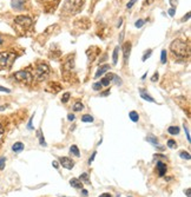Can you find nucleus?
<instances>
[{
	"instance_id": "obj_51",
	"label": "nucleus",
	"mask_w": 191,
	"mask_h": 197,
	"mask_svg": "<svg viewBox=\"0 0 191 197\" xmlns=\"http://www.w3.org/2000/svg\"><path fill=\"white\" fill-rule=\"evenodd\" d=\"M123 38H124V31L122 32V33H121V42L123 40Z\"/></svg>"
},
{
	"instance_id": "obj_28",
	"label": "nucleus",
	"mask_w": 191,
	"mask_h": 197,
	"mask_svg": "<svg viewBox=\"0 0 191 197\" xmlns=\"http://www.w3.org/2000/svg\"><path fill=\"white\" fill-rule=\"evenodd\" d=\"M168 146L170 149H174V148H177V143L174 141V139H169L168 141Z\"/></svg>"
},
{
	"instance_id": "obj_7",
	"label": "nucleus",
	"mask_w": 191,
	"mask_h": 197,
	"mask_svg": "<svg viewBox=\"0 0 191 197\" xmlns=\"http://www.w3.org/2000/svg\"><path fill=\"white\" fill-rule=\"evenodd\" d=\"M131 47H132V45H131V42H125L123 45V55H124V63H125V64H127V61H129Z\"/></svg>"
},
{
	"instance_id": "obj_33",
	"label": "nucleus",
	"mask_w": 191,
	"mask_h": 197,
	"mask_svg": "<svg viewBox=\"0 0 191 197\" xmlns=\"http://www.w3.org/2000/svg\"><path fill=\"white\" fill-rule=\"evenodd\" d=\"M33 117H34V114H32V117L30 118V120H28V124H27V129L28 130H33V125H32V120H33Z\"/></svg>"
},
{
	"instance_id": "obj_4",
	"label": "nucleus",
	"mask_w": 191,
	"mask_h": 197,
	"mask_svg": "<svg viewBox=\"0 0 191 197\" xmlns=\"http://www.w3.org/2000/svg\"><path fill=\"white\" fill-rule=\"evenodd\" d=\"M14 23L23 28H28L32 25V19L27 15H19L14 19Z\"/></svg>"
},
{
	"instance_id": "obj_46",
	"label": "nucleus",
	"mask_w": 191,
	"mask_h": 197,
	"mask_svg": "<svg viewBox=\"0 0 191 197\" xmlns=\"http://www.w3.org/2000/svg\"><path fill=\"white\" fill-rule=\"evenodd\" d=\"M99 197H111V195L110 194H108V192H104V194H102Z\"/></svg>"
},
{
	"instance_id": "obj_52",
	"label": "nucleus",
	"mask_w": 191,
	"mask_h": 197,
	"mask_svg": "<svg viewBox=\"0 0 191 197\" xmlns=\"http://www.w3.org/2000/svg\"><path fill=\"white\" fill-rule=\"evenodd\" d=\"M5 108H6V106H0V111H2V110H5Z\"/></svg>"
},
{
	"instance_id": "obj_17",
	"label": "nucleus",
	"mask_w": 191,
	"mask_h": 197,
	"mask_svg": "<svg viewBox=\"0 0 191 197\" xmlns=\"http://www.w3.org/2000/svg\"><path fill=\"white\" fill-rule=\"evenodd\" d=\"M37 136H38V139H39V143H40L41 146H46V142L44 139V136H42L41 130H38V131H37Z\"/></svg>"
},
{
	"instance_id": "obj_40",
	"label": "nucleus",
	"mask_w": 191,
	"mask_h": 197,
	"mask_svg": "<svg viewBox=\"0 0 191 197\" xmlns=\"http://www.w3.org/2000/svg\"><path fill=\"white\" fill-rule=\"evenodd\" d=\"M96 155H97V151H95V152H93V154H92V156H91V157H90V159H89V164H90V165H91V163H92V162H93V161H95V157H96Z\"/></svg>"
},
{
	"instance_id": "obj_22",
	"label": "nucleus",
	"mask_w": 191,
	"mask_h": 197,
	"mask_svg": "<svg viewBox=\"0 0 191 197\" xmlns=\"http://www.w3.org/2000/svg\"><path fill=\"white\" fill-rule=\"evenodd\" d=\"M146 141L150 142L151 144H153V145H156V146H157V144H158V138L155 137V136H152V135H149V136H148Z\"/></svg>"
},
{
	"instance_id": "obj_35",
	"label": "nucleus",
	"mask_w": 191,
	"mask_h": 197,
	"mask_svg": "<svg viewBox=\"0 0 191 197\" xmlns=\"http://www.w3.org/2000/svg\"><path fill=\"white\" fill-rule=\"evenodd\" d=\"M136 2H137V0H130V1L127 2L126 7H127V8H131V7H132V6H133V5L136 4Z\"/></svg>"
},
{
	"instance_id": "obj_2",
	"label": "nucleus",
	"mask_w": 191,
	"mask_h": 197,
	"mask_svg": "<svg viewBox=\"0 0 191 197\" xmlns=\"http://www.w3.org/2000/svg\"><path fill=\"white\" fill-rule=\"evenodd\" d=\"M15 59V56L10 52H0V66L1 67H10Z\"/></svg>"
},
{
	"instance_id": "obj_30",
	"label": "nucleus",
	"mask_w": 191,
	"mask_h": 197,
	"mask_svg": "<svg viewBox=\"0 0 191 197\" xmlns=\"http://www.w3.org/2000/svg\"><path fill=\"white\" fill-rule=\"evenodd\" d=\"M92 87H93V90H95V91H99V90H102V87H103V86H102L100 82H99V83H95V84L92 85Z\"/></svg>"
},
{
	"instance_id": "obj_49",
	"label": "nucleus",
	"mask_w": 191,
	"mask_h": 197,
	"mask_svg": "<svg viewBox=\"0 0 191 197\" xmlns=\"http://www.w3.org/2000/svg\"><path fill=\"white\" fill-rule=\"evenodd\" d=\"M185 192H186V196L190 197V189H186V191H185Z\"/></svg>"
},
{
	"instance_id": "obj_31",
	"label": "nucleus",
	"mask_w": 191,
	"mask_h": 197,
	"mask_svg": "<svg viewBox=\"0 0 191 197\" xmlns=\"http://www.w3.org/2000/svg\"><path fill=\"white\" fill-rule=\"evenodd\" d=\"M184 131H185V135H186V139L190 143V132H189V129H188V127L185 124H184Z\"/></svg>"
},
{
	"instance_id": "obj_1",
	"label": "nucleus",
	"mask_w": 191,
	"mask_h": 197,
	"mask_svg": "<svg viewBox=\"0 0 191 197\" xmlns=\"http://www.w3.org/2000/svg\"><path fill=\"white\" fill-rule=\"evenodd\" d=\"M170 50L174 53V56H176L177 58H184L188 53V47L186 44L180 40V39H175L170 45Z\"/></svg>"
},
{
	"instance_id": "obj_47",
	"label": "nucleus",
	"mask_w": 191,
	"mask_h": 197,
	"mask_svg": "<svg viewBox=\"0 0 191 197\" xmlns=\"http://www.w3.org/2000/svg\"><path fill=\"white\" fill-rule=\"evenodd\" d=\"M108 95H110V90H108V91H105V92L102 93V96H108Z\"/></svg>"
},
{
	"instance_id": "obj_14",
	"label": "nucleus",
	"mask_w": 191,
	"mask_h": 197,
	"mask_svg": "<svg viewBox=\"0 0 191 197\" xmlns=\"http://www.w3.org/2000/svg\"><path fill=\"white\" fill-rule=\"evenodd\" d=\"M12 150H13L15 154L23 151V150H24V144H23L21 142H17V143H14L13 145H12Z\"/></svg>"
},
{
	"instance_id": "obj_53",
	"label": "nucleus",
	"mask_w": 191,
	"mask_h": 197,
	"mask_svg": "<svg viewBox=\"0 0 191 197\" xmlns=\"http://www.w3.org/2000/svg\"><path fill=\"white\" fill-rule=\"evenodd\" d=\"M1 42H2V40H1V38H0V44H1Z\"/></svg>"
},
{
	"instance_id": "obj_45",
	"label": "nucleus",
	"mask_w": 191,
	"mask_h": 197,
	"mask_svg": "<svg viewBox=\"0 0 191 197\" xmlns=\"http://www.w3.org/2000/svg\"><path fill=\"white\" fill-rule=\"evenodd\" d=\"M82 192H83V196H87L89 195V192H87V190H85V189H82Z\"/></svg>"
},
{
	"instance_id": "obj_5",
	"label": "nucleus",
	"mask_w": 191,
	"mask_h": 197,
	"mask_svg": "<svg viewBox=\"0 0 191 197\" xmlns=\"http://www.w3.org/2000/svg\"><path fill=\"white\" fill-rule=\"evenodd\" d=\"M36 73H37V77H38L39 80L45 79L50 74V67H49V65L47 64H39L37 66V72Z\"/></svg>"
},
{
	"instance_id": "obj_27",
	"label": "nucleus",
	"mask_w": 191,
	"mask_h": 197,
	"mask_svg": "<svg viewBox=\"0 0 191 197\" xmlns=\"http://www.w3.org/2000/svg\"><path fill=\"white\" fill-rule=\"evenodd\" d=\"M151 55H152V50L150 48V50H148V51L144 53V56H143V58H142V60H143V61H146V59L150 58Z\"/></svg>"
},
{
	"instance_id": "obj_44",
	"label": "nucleus",
	"mask_w": 191,
	"mask_h": 197,
	"mask_svg": "<svg viewBox=\"0 0 191 197\" xmlns=\"http://www.w3.org/2000/svg\"><path fill=\"white\" fill-rule=\"evenodd\" d=\"M122 23H123V18H121V19H119V21H118V24H117V27H121V26L123 25Z\"/></svg>"
},
{
	"instance_id": "obj_12",
	"label": "nucleus",
	"mask_w": 191,
	"mask_h": 197,
	"mask_svg": "<svg viewBox=\"0 0 191 197\" xmlns=\"http://www.w3.org/2000/svg\"><path fill=\"white\" fill-rule=\"evenodd\" d=\"M113 76H114V74L109 73V74H106V77L102 78V79H100V84H102V86H109L110 83H111V80L113 79Z\"/></svg>"
},
{
	"instance_id": "obj_21",
	"label": "nucleus",
	"mask_w": 191,
	"mask_h": 197,
	"mask_svg": "<svg viewBox=\"0 0 191 197\" xmlns=\"http://www.w3.org/2000/svg\"><path fill=\"white\" fill-rule=\"evenodd\" d=\"M168 132H169L170 135H178V133H179V127H168Z\"/></svg>"
},
{
	"instance_id": "obj_39",
	"label": "nucleus",
	"mask_w": 191,
	"mask_h": 197,
	"mask_svg": "<svg viewBox=\"0 0 191 197\" xmlns=\"http://www.w3.org/2000/svg\"><path fill=\"white\" fill-rule=\"evenodd\" d=\"M113 79L116 80V84H117V85L122 84V79H121L119 77H117V76H113Z\"/></svg>"
},
{
	"instance_id": "obj_8",
	"label": "nucleus",
	"mask_w": 191,
	"mask_h": 197,
	"mask_svg": "<svg viewBox=\"0 0 191 197\" xmlns=\"http://www.w3.org/2000/svg\"><path fill=\"white\" fill-rule=\"evenodd\" d=\"M25 2H26V0H12L11 5H12V7L14 10L21 11V10L25 8Z\"/></svg>"
},
{
	"instance_id": "obj_54",
	"label": "nucleus",
	"mask_w": 191,
	"mask_h": 197,
	"mask_svg": "<svg viewBox=\"0 0 191 197\" xmlns=\"http://www.w3.org/2000/svg\"><path fill=\"white\" fill-rule=\"evenodd\" d=\"M127 197H132V196H127Z\"/></svg>"
},
{
	"instance_id": "obj_25",
	"label": "nucleus",
	"mask_w": 191,
	"mask_h": 197,
	"mask_svg": "<svg viewBox=\"0 0 191 197\" xmlns=\"http://www.w3.org/2000/svg\"><path fill=\"white\" fill-rule=\"evenodd\" d=\"M144 24H145V20H143V19H138L136 23H135V26L137 28H140L144 26Z\"/></svg>"
},
{
	"instance_id": "obj_29",
	"label": "nucleus",
	"mask_w": 191,
	"mask_h": 197,
	"mask_svg": "<svg viewBox=\"0 0 191 197\" xmlns=\"http://www.w3.org/2000/svg\"><path fill=\"white\" fill-rule=\"evenodd\" d=\"M70 97H71V95H70L68 92L64 93V95H63V97H61V102H63V103H67L68 100H70Z\"/></svg>"
},
{
	"instance_id": "obj_41",
	"label": "nucleus",
	"mask_w": 191,
	"mask_h": 197,
	"mask_svg": "<svg viewBox=\"0 0 191 197\" xmlns=\"http://www.w3.org/2000/svg\"><path fill=\"white\" fill-rule=\"evenodd\" d=\"M168 13H169V15H170V17H174V15H175V13H176V8H170V10L168 11Z\"/></svg>"
},
{
	"instance_id": "obj_42",
	"label": "nucleus",
	"mask_w": 191,
	"mask_h": 197,
	"mask_svg": "<svg viewBox=\"0 0 191 197\" xmlns=\"http://www.w3.org/2000/svg\"><path fill=\"white\" fill-rule=\"evenodd\" d=\"M52 165H53L55 169H58V168H59V163H58L57 161H53V162H52Z\"/></svg>"
},
{
	"instance_id": "obj_23",
	"label": "nucleus",
	"mask_w": 191,
	"mask_h": 197,
	"mask_svg": "<svg viewBox=\"0 0 191 197\" xmlns=\"http://www.w3.org/2000/svg\"><path fill=\"white\" fill-rule=\"evenodd\" d=\"M82 182H85V183H90V180H89V174H86V172H84L82 176H80V178H79Z\"/></svg>"
},
{
	"instance_id": "obj_10",
	"label": "nucleus",
	"mask_w": 191,
	"mask_h": 197,
	"mask_svg": "<svg viewBox=\"0 0 191 197\" xmlns=\"http://www.w3.org/2000/svg\"><path fill=\"white\" fill-rule=\"evenodd\" d=\"M109 70H110V65H108V64H104V65H102V66L98 69V71L96 72L95 78H99L100 76H103L104 73H106V72H108Z\"/></svg>"
},
{
	"instance_id": "obj_48",
	"label": "nucleus",
	"mask_w": 191,
	"mask_h": 197,
	"mask_svg": "<svg viewBox=\"0 0 191 197\" xmlns=\"http://www.w3.org/2000/svg\"><path fill=\"white\" fill-rule=\"evenodd\" d=\"M2 133H4V129H2V125L0 124V136H1Z\"/></svg>"
},
{
	"instance_id": "obj_26",
	"label": "nucleus",
	"mask_w": 191,
	"mask_h": 197,
	"mask_svg": "<svg viewBox=\"0 0 191 197\" xmlns=\"http://www.w3.org/2000/svg\"><path fill=\"white\" fill-rule=\"evenodd\" d=\"M179 156H180V158H183V159H190V154L189 152H185V151H180L179 152Z\"/></svg>"
},
{
	"instance_id": "obj_3",
	"label": "nucleus",
	"mask_w": 191,
	"mask_h": 197,
	"mask_svg": "<svg viewBox=\"0 0 191 197\" xmlns=\"http://www.w3.org/2000/svg\"><path fill=\"white\" fill-rule=\"evenodd\" d=\"M14 78L19 82H23V83H26V84H30L32 80H33V77L32 74L30 73V71L26 70H21V71H18L14 73Z\"/></svg>"
},
{
	"instance_id": "obj_34",
	"label": "nucleus",
	"mask_w": 191,
	"mask_h": 197,
	"mask_svg": "<svg viewBox=\"0 0 191 197\" xmlns=\"http://www.w3.org/2000/svg\"><path fill=\"white\" fill-rule=\"evenodd\" d=\"M0 92H5V93H11V90L7 89V87H4L0 85Z\"/></svg>"
},
{
	"instance_id": "obj_50",
	"label": "nucleus",
	"mask_w": 191,
	"mask_h": 197,
	"mask_svg": "<svg viewBox=\"0 0 191 197\" xmlns=\"http://www.w3.org/2000/svg\"><path fill=\"white\" fill-rule=\"evenodd\" d=\"M153 0H145V5H149V4H151Z\"/></svg>"
},
{
	"instance_id": "obj_18",
	"label": "nucleus",
	"mask_w": 191,
	"mask_h": 197,
	"mask_svg": "<svg viewBox=\"0 0 191 197\" xmlns=\"http://www.w3.org/2000/svg\"><path fill=\"white\" fill-rule=\"evenodd\" d=\"M129 117H130V119L132 120V122H138L139 120V114H138V112H136V111H131V112L129 113Z\"/></svg>"
},
{
	"instance_id": "obj_15",
	"label": "nucleus",
	"mask_w": 191,
	"mask_h": 197,
	"mask_svg": "<svg viewBox=\"0 0 191 197\" xmlns=\"http://www.w3.org/2000/svg\"><path fill=\"white\" fill-rule=\"evenodd\" d=\"M118 51H119V46H116L113 50V55H112V60H113L114 65L118 63Z\"/></svg>"
},
{
	"instance_id": "obj_43",
	"label": "nucleus",
	"mask_w": 191,
	"mask_h": 197,
	"mask_svg": "<svg viewBox=\"0 0 191 197\" xmlns=\"http://www.w3.org/2000/svg\"><path fill=\"white\" fill-rule=\"evenodd\" d=\"M67 119L68 120H74V114H71V113H70L67 116Z\"/></svg>"
},
{
	"instance_id": "obj_20",
	"label": "nucleus",
	"mask_w": 191,
	"mask_h": 197,
	"mask_svg": "<svg viewBox=\"0 0 191 197\" xmlns=\"http://www.w3.org/2000/svg\"><path fill=\"white\" fill-rule=\"evenodd\" d=\"M83 109H84V105H83L80 102H77V103H74V105H73V111H74V112L82 111Z\"/></svg>"
},
{
	"instance_id": "obj_9",
	"label": "nucleus",
	"mask_w": 191,
	"mask_h": 197,
	"mask_svg": "<svg viewBox=\"0 0 191 197\" xmlns=\"http://www.w3.org/2000/svg\"><path fill=\"white\" fill-rule=\"evenodd\" d=\"M157 170H158V176H159V177H164L165 174H166L168 167H166L165 163L161 162V161H158V162H157Z\"/></svg>"
},
{
	"instance_id": "obj_38",
	"label": "nucleus",
	"mask_w": 191,
	"mask_h": 197,
	"mask_svg": "<svg viewBox=\"0 0 191 197\" xmlns=\"http://www.w3.org/2000/svg\"><path fill=\"white\" fill-rule=\"evenodd\" d=\"M189 19H190V13H186V15H184V17L180 19V21L184 23V21H186V20H189Z\"/></svg>"
},
{
	"instance_id": "obj_24",
	"label": "nucleus",
	"mask_w": 191,
	"mask_h": 197,
	"mask_svg": "<svg viewBox=\"0 0 191 197\" xmlns=\"http://www.w3.org/2000/svg\"><path fill=\"white\" fill-rule=\"evenodd\" d=\"M166 59H168L166 50H163L162 53H161V61H162V64H165V63H166Z\"/></svg>"
},
{
	"instance_id": "obj_19",
	"label": "nucleus",
	"mask_w": 191,
	"mask_h": 197,
	"mask_svg": "<svg viewBox=\"0 0 191 197\" xmlns=\"http://www.w3.org/2000/svg\"><path fill=\"white\" fill-rule=\"evenodd\" d=\"M93 120H95V118L91 114H84L82 117V122L84 123H92Z\"/></svg>"
},
{
	"instance_id": "obj_37",
	"label": "nucleus",
	"mask_w": 191,
	"mask_h": 197,
	"mask_svg": "<svg viewBox=\"0 0 191 197\" xmlns=\"http://www.w3.org/2000/svg\"><path fill=\"white\" fill-rule=\"evenodd\" d=\"M158 77H159V74L156 72V73H155V74L151 77V82H157V80H158Z\"/></svg>"
},
{
	"instance_id": "obj_16",
	"label": "nucleus",
	"mask_w": 191,
	"mask_h": 197,
	"mask_svg": "<svg viewBox=\"0 0 191 197\" xmlns=\"http://www.w3.org/2000/svg\"><path fill=\"white\" fill-rule=\"evenodd\" d=\"M70 152H71L73 156H76V157H79V155H80L79 149H78V146H77V145H72V146L70 148Z\"/></svg>"
},
{
	"instance_id": "obj_6",
	"label": "nucleus",
	"mask_w": 191,
	"mask_h": 197,
	"mask_svg": "<svg viewBox=\"0 0 191 197\" xmlns=\"http://www.w3.org/2000/svg\"><path fill=\"white\" fill-rule=\"evenodd\" d=\"M59 163L65 168V169H72L74 165V162L72 159H70L68 157H60L59 158Z\"/></svg>"
},
{
	"instance_id": "obj_11",
	"label": "nucleus",
	"mask_w": 191,
	"mask_h": 197,
	"mask_svg": "<svg viewBox=\"0 0 191 197\" xmlns=\"http://www.w3.org/2000/svg\"><path fill=\"white\" fill-rule=\"evenodd\" d=\"M139 93H140V97L144 99V100H146V102H150V103H156V100L152 98V97H151L149 93H146L144 89H139Z\"/></svg>"
},
{
	"instance_id": "obj_36",
	"label": "nucleus",
	"mask_w": 191,
	"mask_h": 197,
	"mask_svg": "<svg viewBox=\"0 0 191 197\" xmlns=\"http://www.w3.org/2000/svg\"><path fill=\"white\" fill-rule=\"evenodd\" d=\"M170 1V5H171V8H176V6H177V0H169Z\"/></svg>"
},
{
	"instance_id": "obj_13",
	"label": "nucleus",
	"mask_w": 191,
	"mask_h": 197,
	"mask_svg": "<svg viewBox=\"0 0 191 197\" xmlns=\"http://www.w3.org/2000/svg\"><path fill=\"white\" fill-rule=\"evenodd\" d=\"M70 184H71V186H73L74 189H83V182L79 178H72V180L70 181Z\"/></svg>"
},
{
	"instance_id": "obj_32",
	"label": "nucleus",
	"mask_w": 191,
	"mask_h": 197,
	"mask_svg": "<svg viewBox=\"0 0 191 197\" xmlns=\"http://www.w3.org/2000/svg\"><path fill=\"white\" fill-rule=\"evenodd\" d=\"M5 162H6V158L5 157H1L0 158V170H2L5 168Z\"/></svg>"
}]
</instances>
